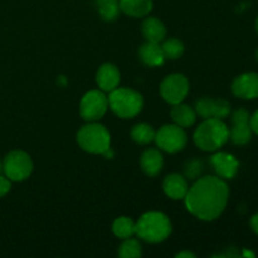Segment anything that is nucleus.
<instances>
[{
  "label": "nucleus",
  "mask_w": 258,
  "mask_h": 258,
  "mask_svg": "<svg viewBox=\"0 0 258 258\" xmlns=\"http://www.w3.org/2000/svg\"><path fill=\"white\" fill-rule=\"evenodd\" d=\"M249 113L244 108L236 110L232 115V128L229 139L234 145H246L252 138V128L249 125Z\"/></svg>",
  "instance_id": "nucleus-10"
},
{
  "label": "nucleus",
  "mask_w": 258,
  "mask_h": 258,
  "mask_svg": "<svg viewBox=\"0 0 258 258\" xmlns=\"http://www.w3.org/2000/svg\"><path fill=\"white\" fill-rule=\"evenodd\" d=\"M96 7L102 19L112 22L120 13V0H96Z\"/></svg>",
  "instance_id": "nucleus-22"
},
{
  "label": "nucleus",
  "mask_w": 258,
  "mask_h": 258,
  "mask_svg": "<svg viewBox=\"0 0 258 258\" xmlns=\"http://www.w3.org/2000/svg\"><path fill=\"white\" fill-rule=\"evenodd\" d=\"M108 108V97L101 90H91L83 95L80 102V115L88 122L102 118Z\"/></svg>",
  "instance_id": "nucleus-7"
},
{
  "label": "nucleus",
  "mask_w": 258,
  "mask_h": 258,
  "mask_svg": "<svg viewBox=\"0 0 258 258\" xmlns=\"http://www.w3.org/2000/svg\"><path fill=\"white\" fill-rule=\"evenodd\" d=\"M140 165L144 173L149 176H156L161 171L164 165V159L158 149H148L143 153L140 159Z\"/></svg>",
  "instance_id": "nucleus-17"
},
{
  "label": "nucleus",
  "mask_w": 258,
  "mask_h": 258,
  "mask_svg": "<svg viewBox=\"0 0 258 258\" xmlns=\"http://www.w3.org/2000/svg\"><path fill=\"white\" fill-rule=\"evenodd\" d=\"M256 29H257V33H258V18H257V20H256Z\"/></svg>",
  "instance_id": "nucleus-31"
},
{
  "label": "nucleus",
  "mask_w": 258,
  "mask_h": 258,
  "mask_svg": "<svg viewBox=\"0 0 258 258\" xmlns=\"http://www.w3.org/2000/svg\"><path fill=\"white\" fill-rule=\"evenodd\" d=\"M165 59H178L183 55L184 53V44L181 40L176 39V38H170V39L165 40L161 45Z\"/></svg>",
  "instance_id": "nucleus-24"
},
{
  "label": "nucleus",
  "mask_w": 258,
  "mask_h": 258,
  "mask_svg": "<svg viewBox=\"0 0 258 258\" xmlns=\"http://www.w3.org/2000/svg\"><path fill=\"white\" fill-rule=\"evenodd\" d=\"M211 165L217 175L222 179H232L238 171L239 163L233 155L228 153H217L211 156Z\"/></svg>",
  "instance_id": "nucleus-13"
},
{
  "label": "nucleus",
  "mask_w": 258,
  "mask_h": 258,
  "mask_svg": "<svg viewBox=\"0 0 258 258\" xmlns=\"http://www.w3.org/2000/svg\"><path fill=\"white\" fill-rule=\"evenodd\" d=\"M229 188L219 176H204L198 179L186 193V209L202 221H214L226 209Z\"/></svg>",
  "instance_id": "nucleus-1"
},
{
  "label": "nucleus",
  "mask_w": 258,
  "mask_h": 258,
  "mask_svg": "<svg viewBox=\"0 0 258 258\" xmlns=\"http://www.w3.org/2000/svg\"><path fill=\"white\" fill-rule=\"evenodd\" d=\"M232 92L234 96L243 100H252L258 97V73H243L238 76L232 83Z\"/></svg>",
  "instance_id": "nucleus-12"
},
{
  "label": "nucleus",
  "mask_w": 258,
  "mask_h": 258,
  "mask_svg": "<svg viewBox=\"0 0 258 258\" xmlns=\"http://www.w3.org/2000/svg\"><path fill=\"white\" fill-rule=\"evenodd\" d=\"M171 120L174 121V123L180 127H190L196 123L197 120V112L194 108H191L190 106L185 105V103H176L173 105L170 111Z\"/></svg>",
  "instance_id": "nucleus-19"
},
{
  "label": "nucleus",
  "mask_w": 258,
  "mask_h": 258,
  "mask_svg": "<svg viewBox=\"0 0 258 258\" xmlns=\"http://www.w3.org/2000/svg\"><path fill=\"white\" fill-rule=\"evenodd\" d=\"M2 169H3V166H2V163H0V171H2Z\"/></svg>",
  "instance_id": "nucleus-33"
},
{
  "label": "nucleus",
  "mask_w": 258,
  "mask_h": 258,
  "mask_svg": "<svg viewBox=\"0 0 258 258\" xmlns=\"http://www.w3.org/2000/svg\"><path fill=\"white\" fill-rule=\"evenodd\" d=\"M144 106L141 93L131 88H115L108 96V107L115 115L122 118L135 117Z\"/></svg>",
  "instance_id": "nucleus-4"
},
{
  "label": "nucleus",
  "mask_w": 258,
  "mask_h": 258,
  "mask_svg": "<svg viewBox=\"0 0 258 258\" xmlns=\"http://www.w3.org/2000/svg\"><path fill=\"white\" fill-rule=\"evenodd\" d=\"M120 71L112 63H105L96 73V82L103 92H111L120 83Z\"/></svg>",
  "instance_id": "nucleus-14"
},
{
  "label": "nucleus",
  "mask_w": 258,
  "mask_h": 258,
  "mask_svg": "<svg viewBox=\"0 0 258 258\" xmlns=\"http://www.w3.org/2000/svg\"><path fill=\"white\" fill-rule=\"evenodd\" d=\"M112 232L121 239L130 238L135 234V222L128 217H118L113 221Z\"/></svg>",
  "instance_id": "nucleus-21"
},
{
  "label": "nucleus",
  "mask_w": 258,
  "mask_h": 258,
  "mask_svg": "<svg viewBox=\"0 0 258 258\" xmlns=\"http://www.w3.org/2000/svg\"><path fill=\"white\" fill-rule=\"evenodd\" d=\"M77 143L87 153L103 155L111 149V136L105 126L95 121L80 128L77 133Z\"/></svg>",
  "instance_id": "nucleus-5"
},
{
  "label": "nucleus",
  "mask_w": 258,
  "mask_h": 258,
  "mask_svg": "<svg viewBox=\"0 0 258 258\" xmlns=\"http://www.w3.org/2000/svg\"><path fill=\"white\" fill-rule=\"evenodd\" d=\"M229 140V128L221 118H204L194 133V143L203 151H216Z\"/></svg>",
  "instance_id": "nucleus-3"
},
{
  "label": "nucleus",
  "mask_w": 258,
  "mask_h": 258,
  "mask_svg": "<svg viewBox=\"0 0 258 258\" xmlns=\"http://www.w3.org/2000/svg\"><path fill=\"white\" fill-rule=\"evenodd\" d=\"M143 34L146 42L160 43L166 37V28L160 19L149 17L143 23Z\"/></svg>",
  "instance_id": "nucleus-18"
},
{
  "label": "nucleus",
  "mask_w": 258,
  "mask_h": 258,
  "mask_svg": "<svg viewBox=\"0 0 258 258\" xmlns=\"http://www.w3.org/2000/svg\"><path fill=\"white\" fill-rule=\"evenodd\" d=\"M171 233V223L161 212H148L135 223V234L149 243H160Z\"/></svg>",
  "instance_id": "nucleus-2"
},
{
  "label": "nucleus",
  "mask_w": 258,
  "mask_h": 258,
  "mask_svg": "<svg viewBox=\"0 0 258 258\" xmlns=\"http://www.w3.org/2000/svg\"><path fill=\"white\" fill-rule=\"evenodd\" d=\"M131 139L139 145H148L155 139V131L148 123H138L131 130Z\"/></svg>",
  "instance_id": "nucleus-23"
},
{
  "label": "nucleus",
  "mask_w": 258,
  "mask_h": 258,
  "mask_svg": "<svg viewBox=\"0 0 258 258\" xmlns=\"http://www.w3.org/2000/svg\"><path fill=\"white\" fill-rule=\"evenodd\" d=\"M3 170L12 181H23L33 171L32 158L25 151L13 150L4 158Z\"/></svg>",
  "instance_id": "nucleus-6"
},
{
  "label": "nucleus",
  "mask_w": 258,
  "mask_h": 258,
  "mask_svg": "<svg viewBox=\"0 0 258 258\" xmlns=\"http://www.w3.org/2000/svg\"><path fill=\"white\" fill-rule=\"evenodd\" d=\"M189 93V81L181 73L166 76L160 85V95L170 105L183 102Z\"/></svg>",
  "instance_id": "nucleus-9"
},
{
  "label": "nucleus",
  "mask_w": 258,
  "mask_h": 258,
  "mask_svg": "<svg viewBox=\"0 0 258 258\" xmlns=\"http://www.w3.org/2000/svg\"><path fill=\"white\" fill-rule=\"evenodd\" d=\"M143 253L141 244L138 239L126 238L118 248V256L121 258H138Z\"/></svg>",
  "instance_id": "nucleus-25"
},
{
  "label": "nucleus",
  "mask_w": 258,
  "mask_h": 258,
  "mask_svg": "<svg viewBox=\"0 0 258 258\" xmlns=\"http://www.w3.org/2000/svg\"><path fill=\"white\" fill-rule=\"evenodd\" d=\"M154 140L156 141V145L161 150L174 154L185 148L188 143V136L183 127L174 123V125H164L163 127L159 128L158 133H155Z\"/></svg>",
  "instance_id": "nucleus-8"
},
{
  "label": "nucleus",
  "mask_w": 258,
  "mask_h": 258,
  "mask_svg": "<svg viewBox=\"0 0 258 258\" xmlns=\"http://www.w3.org/2000/svg\"><path fill=\"white\" fill-rule=\"evenodd\" d=\"M12 189V180L7 175H0V198L5 197Z\"/></svg>",
  "instance_id": "nucleus-26"
},
{
  "label": "nucleus",
  "mask_w": 258,
  "mask_h": 258,
  "mask_svg": "<svg viewBox=\"0 0 258 258\" xmlns=\"http://www.w3.org/2000/svg\"><path fill=\"white\" fill-rule=\"evenodd\" d=\"M251 228L253 229L254 233L258 234V213L251 218Z\"/></svg>",
  "instance_id": "nucleus-29"
},
{
  "label": "nucleus",
  "mask_w": 258,
  "mask_h": 258,
  "mask_svg": "<svg viewBox=\"0 0 258 258\" xmlns=\"http://www.w3.org/2000/svg\"><path fill=\"white\" fill-rule=\"evenodd\" d=\"M196 112L203 118L223 120L231 112V105L223 98L203 97L196 102Z\"/></svg>",
  "instance_id": "nucleus-11"
},
{
  "label": "nucleus",
  "mask_w": 258,
  "mask_h": 258,
  "mask_svg": "<svg viewBox=\"0 0 258 258\" xmlns=\"http://www.w3.org/2000/svg\"><path fill=\"white\" fill-rule=\"evenodd\" d=\"M176 257H178V258H183V257L194 258V257H196V254L191 253V252H189V251H183V252H179V253L176 254Z\"/></svg>",
  "instance_id": "nucleus-30"
},
{
  "label": "nucleus",
  "mask_w": 258,
  "mask_h": 258,
  "mask_svg": "<svg viewBox=\"0 0 258 258\" xmlns=\"http://www.w3.org/2000/svg\"><path fill=\"white\" fill-rule=\"evenodd\" d=\"M151 9H153V0H120V10L130 17H146Z\"/></svg>",
  "instance_id": "nucleus-20"
},
{
  "label": "nucleus",
  "mask_w": 258,
  "mask_h": 258,
  "mask_svg": "<svg viewBox=\"0 0 258 258\" xmlns=\"http://www.w3.org/2000/svg\"><path fill=\"white\" fill-rule=\"evenodd\" d=\"M249 125H251L252 131L258 135V110L249 117Z\"/></svg>",
  "instance_id": "nucleus-28"
},
{
  "label": "nucleus",
  "mask_w": 258,
  "mask_h": 258,
  "mask_svg": "<svg viewBox=\"0 0 258 258\" xmlns=\"http://www.w3.org/2000/svg\"><path fill=\"white\" fill-rule=\"evenodd\" d=\"M256 59L258 60V49H257V52H256Z\"/></svg>",
  "instance_id": "nucleus-32"
},
{
  "label": "nucleus",
  "mask_w": 258,
  "mask_h": 258,
  "mask_svg": "<svg viewBox=\"0 0 258 258\" xmlns=\"http://www.w3.org/2000/svg\"><path fill=\"white\" fill-rule=\"evenodd\" d=\"M163 189L169 198L174 201H180L185 198L189 190L188 181L179 174H170L163 181Z\"/></svg>",
  "instance_id": "nucleus-15"
},
{
  "label": "nucleus",
  "mask_w": 258,
  "mask_h": 258,
  "mask_svg": "<svg viewBox=\"0 0 258 258\" xmlns=\"http://www.w3.org/2000/svg\"><path fill=\"white\" fill-rule=\"evenodd\" d=\"M139 57H140L141 62L149 67H158V66L163 64L165 60L161 45L159 43L153 42H146L141 45L139 49Z\"/></svg>",
  "instance_id": "nucleus-16"
},
{
  "label": "nucleus",
  "mask_w": 258,
  "mask_h": 258,
  "mask_svg": "<svg viewBox=\"0 0 258 258\" xmlns=\"http://www.w3.org/2000/svg\"><path fill=\"white\" fill-rule=\"evenodd\" d=\"M201 171H202V164L198 163V161H193V163L189 164L188 169H186V175L190 176L191 179H194V176L201 174Z\"/></svg>",
  "instance_id": "nucleus-27"
}]
</instances>
